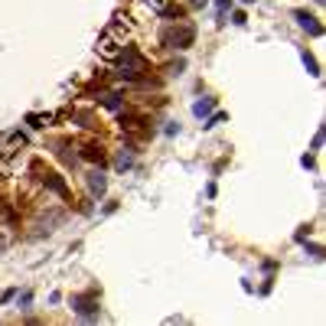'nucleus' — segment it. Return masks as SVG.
Returning <instances> with one entry per match:
<instances>
[{
  "label": "nucleus",
  "instance_id": "1",
  "mask_svg": "<svg viewBox=\"0 0 326 326\" xmlns=\"http://www.w3.org/2000/svg\"><path fill=\"white\" fill-rule=\"evenodd\" d=\"M193 39H196V26L193 23H180V26L163 29V46H170V49H189Z\"/></svg>",
  "mask_w": 326,
  "mask_h": 326
},
{
  "label": "nucleus",
  "instance_id": "2",
  "mask_svg": "<svg viewBox=\"0 0 326 326\" xmlns=\"http://www.w3.org/2000/svg\"><path fill=\"white\" fill-rule=\"evenodd\" d=\"M118 59H121V75L124 78H140V72H147V62L137 49H124Z\"/></svg>",
  "mask_w": 326,
  "mask_h": 326
},
{
  "label": "nucleus",
  "instance_id": "3",
  "mask_svg": "<svg viewBox=\"0 0 326 326\" xmlns=\"http://www.w3.org/2000/svg\"><path fill=\"white\" fill-rule=\"evenodd\" d=\"M121 52H124V42H121L114 33H104L101 39H98V56H101V59L111 62V59H118Z\"/></svg>",
  "mask_w": 326,
  "mask_h": 326
},
{
  "label": "nucleus",
  "instance_id": "4",
  "mask_svg": "<svg viewBox=\"0 0 326 326\" xmlns=\"http://www.w3.org/2000/svg\"><path fill=\"white\" fill-rule=\"evenodd\" d=\"M297 23H300V26H304L310 36H323V26H320V23L313 20V16L307 13V10H297Z\"/></svg>",
  "mask_w": 326,
  "mask_h": 326
},
{
  "label": "nucleus",
  "instance_id": "5",
  "mask_svg": "<svg viewBox=\"0 0 326 326\" xmlns=\"http://www.w3.org/2000/svg\"><path fill=\"white\" fill-rule=\"evenodd\" d=\"M42 183H46L52 193H59V196H69V189H65V183L59 180L56 173H49V170H42Z\"/></svg>",
  "mask_w": 326,
  "mask_h": 326
},
{
  "label": "nucleus",
  "instance_id": "6",
  "mask_svg": "<svg viewBox=\"0 0 326 326\" xmlns=\"http://www.w3.org/2000/svg\"><path fill=\"white\" fill-rule=\"evenodd\" d=\"M75 310L82 313V317H91V313H95V300L91 297H75Z\"/></svg>",
  "mask_w": 326,
  "mask_h": 326
},
{
  "label": "nucleus",
  "instance_id": "7",
  "mask_svg": "<svg viewBox=\"0 0 326 326\" xmlns=\"http://www.w3.org/2000/svg\"><path fill=\"white\" fill-rule=\"evenodd\" d=\"M212 111V98H199V101L193 104V114L196 118H202V114H209Z\"/></svg>",
  "mask_w": 326,
  "mask_h": 326
},
{
  "label": "nucleus",
  "instance_id": "8",
  "mask_svg": "<svg viewBox=\"0 0 326 326\" xmlns=\"http://www.w3.org/2000/svg\"><path fill=\"white\" fill-rule=\"evenodd\" d=\"M88 186H91V193L101 196V193H104V176H101V173H91V176H88Z\"/></svg>",
  "mask_w": 326,
  "mask_h": 326
},
{
  "label": "nucleus",
  "instance_id": "9",
  "mask_svg": "<svg viewBox=\"0 0 326 326\" xmlns=\"http://www.w3.org/2000/svg\"><path fill=\"white\" fill-rule=\"evenodd\" d=\"M85 157H88V160H98V163H104V150H101V147H95V144L85 147Z\"/></svg>",
  "mask_w": 326,
  "mask_h": 326
},
{
  "label": "nucleus",
  "instance_id": "10",
  "mask_svg": "<svg viewBox=\"0 0 326 326\" xmlns=\"http://www.w3.org/2000/svg\"><path fill=\"white\" fill-rule=\"evenodd\" d=\"M304 65H307V72H310V75H320V65H317V59H313L310 52H304Z\"/></svg>",
  "mask_w": 326,
  "mask_h": 326
},
{
  "label": "nucleus",
  "instance_id": "11",
  "mask_svg": "<svg viewBox=\"0 0 326 326\" xmlns=\"http://www.w3.org/2000/svg\"><path fill=\"white\" fill-rule=\"evenodd\" d=\"M219 121H225V114H212V118H209V121H206V124H202V127H215V124H219Z\"/></svg>",
  "mask_w": 326,
  "mask_h": 326
},
{
  "label": "nucleus",
  "instance_id": "12",
  "mask_svg": "<svg viewBox=\"0 0 326 326\" xmlns=\"http://www.w3.org/2000/svg\"><path fill=\"white\" fill-rule=\"evenodd\" d=\"M215 7H219V13H225V7H229V0H215Z\"/></svg>",
  "mask_w": 326,
  "mask_h": 326
},
{
  "label": "nucleus",
  "instance_id": "13",
  "mask_svg": "<svg viewBox=\"0 0 326 326\" xmlns=\"http://www.w3.org/2000/svg\"><path fill=\"white\" fill-rule=\"evenodd\" d=\"M317 3H323V0H317Z\"/></svg>",
  "mask_w": 326,
  "mask_h": 326
},
{
  "label": "nucleus",
  "instance_id": "14",
  "mask_svg": "<svg viewBox=\"0 0 326 326\" xmlns=\"http://www.w3.org/2000/svg\"><path fill=\"white\" fill-rule=\"evenodd\" d=\"M245 3H251V0H245Z\"/></svg>",
  "mask_w": 326,
  "mask_h": 326
}]
</instances>
